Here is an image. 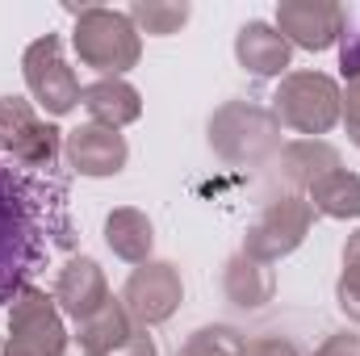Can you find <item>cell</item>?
Instances as JSON below:
<instances>
[{
    "label": "cell",
    "mask_w": 360,
    "mask_h": 356,
    "mask_svg": "<svg viewBox=\"0 0 360 356\" xmlns=\"http://www.w3.org/2000/svg\"><path fill=\"white\" fill-rule=\"evenodd\" d=\"M68 331H63V314L55 306L51 293H42L38 285H25L13 302H8V348L21 356H63L68 348Z\"/></svg>",
    "instance_id": "5b68a950"
},
{
    "label": "cell",
    "mask_w": 360,
    "mask_h": 356,
    "mask_svg": "<svg viewBox=\"0 0 360 356\" xmlns=\"http://www.w3.org/2000/svg\"><path fill=\"white\" fill-rule=\"evenodd\" d=\"M310 205H314V214H327V218H340V222L360 218V172L335 168L331 177L310 184Z\"/></svg>",
    "instance_id": "e0dca14e"
},
{
    "label": "cell",
    "mask_w": 360,
    "mask_h": 356,
    "mask_svg": "<svg viewBox=\"0 0 360 356\" xmlns=\"http://www.w3.org/2000/svg\"><path fill=\"white\" fill-rule=\"evenodd\" d=\"M222 293H226L235 306H243V310H260L264 302H272V293H276V276H272L269 265H260V260H252V256L239 252V256L226 260Z\"/></svg>",
    "instance_id": "5bb4252c"
},
{
    "label": "cell",
    "mask_w": 360,
    "mask_h": 356,
    "mask_svg": "<svg viewBox=\"0 0 360 356\" xmlns=\"http://www.w3.org/2000/svg\"><path fill=\"white\" fill-rule=\"evenodd\" d=\"M134 331H139V323L126 314V306H122L117 298H113V302H109L96 319L80 323V340H89L92 348H101L105 356H113L122 344H126V340H130V336H134Z\"/></svg>",
    "instance_id": "ac0fdd59"
},
{
    "label": "cell",
    "mask_w": 360,
    "mask_h": 356,
    "mask_svg": "<svg viewBox=\"0 0 360 356\" xmlns=\"http://www.w3.org/2000/svg\"><path fill=\"white\" fill-rule=\"evenodd\" d=\"M63 356H105V352H101V348H92L89 340L72 336V340H68V348H63Z\"/></svg>",
    "instance_id": "4316f807"
},
{
    "label": "cell",
    "mask_w": 360,
    "mask_h": 356,
    "mask_svg": "<svg viewBox=\"0 0 360 356\" xmlns=\"http://www.w3.org/2000/svg\"><path fill=\"white\" fill-rule=\"evenodd\" d=\"M55 248H76L63 180L0 164V302H13Z\"/></svg>",
    "instance_id": "6da1fadb"
},
{
    "label": "cell",
    "mask_w": 360,
    "mask_h": 356,
    "mask_svg": "<svg viewBox=\"0 0 360 356\" xmlns=\"http://www.w3.org/2000/svg\"><path fill=\"white\" fill-rule=\"evenodd\" d=\"M243 356H297V348L281 336H260V340H248Z\"/></svg>",
    "instance_id": "cb8c5ba5"
},
{
    "label": "cell",
    "mask_w": 360,
    "mask_h": 356,
    "mask_svg": "<svg viewBox=\"0 0 360 356\" xmlns=\"http://www.w3.org/2000/svg\"><path fill=\"white\" fill-rule=\"evenodd\" d=\"M63 151H68V164L80 177H117L126 168V155H130L122 130H109V126H96V122L72 130L63 139Z\"/></svg>",
    "instance_id": "8fae6325"
},
{
    "label": "cell",
    "mask_w": 360,
    "mask_h": 356,
    "mask_svg": "<svg viewBox=\"0 0 360 356\" xmlns=\"http://www.w3.org/2000/svg\"><path fill=\"white\" fill-rule=\"evenodd\" d=\"M314 356H360V340L356 336H348V331H340V336H331Z\"/></svg>",
    "instance_id": "d4e9b609"
},
{
    "label": "cell",
    "mask_w": 360,
    "mask_h": 356,
    "mask_svg": "<svg viewBox=\"0 0 360 356\" xmlns=\"http://www.w3.org/2000/svg\"><path fill=\"white\" fill-rule=\"evenodd\" d=\"M21 72H25V84L34 92V101H38L51 117H63V113H72V109L80 105V80H76V72L68 68L63 42H59L55 34H46V38H38V42L25 46Z\"/></svg>",
    "instance_id": "8992f818"
},
{
    "label": "cell",
    "mask_w": 360,
    "mask_h": 356,
    "mask_svg": "<svg viewBox=\"0 0 360 356\" xmlns=\"http://www.w3.org/2000/svg\"><path fill=\"white\" fill-rule=\"evenodd\" d=\"M293 46L285 42V34L269 21H248L235 34V59L252 72V76H281L289 68Z\"/></svg>",
    "instance_id": "7c38bea8"
},
{
    "label": "cell",
    "mask_w": 360,
    "mask_h": 356,
    "mask_svg": "<svg viewBox=\"0 0 360 356\" xmlns=\"http://www.w3.org/2000/svg\"><path fill=\"white\" fill-rule=\"evenodd\" d=\"M335 298H340V310L360 323V231L344 243V276L335 285Z\"/></svg>",
    "instance_id": "603a6c76"
},
{
    "label": "cell",
    "mask_w": 360,
    "mask_h": 356,
    "mask_svg": "<svg viewBox=\"0 0 360 356\" xmlns=\"http://www.w3.org/2000/svg\"><path fill=\"white\" fill-rule=\"evenodd\" d=\"M310 222H314V205L306 197H276L252 222V231L243 239V256H252L260 265H272V260L297 252L302 239L310 235Z\"/></svg>",
    "instance_id": "52a82bcc"
},
{
    "label": "cell",
    "mask_w": 360,
    "mask_h": 356,
    "mask_svg": "<svg viewBox=\"0 0 360 356\" xmlns=\"http://www.w3.org/2000/svg\"><path fill=\"white\" fill-rule=\"evenodd\" d=\"M188 4L184 0H139V4H130V21H134V30H143V34H155V38H168V34H176L180 25L188 21Z\"/></svg>",
    "instance_id": "d6986e66"
},
{
    "label": "cell",
    "mask_w": 360,
    "mask_h": 356,
    "mask_svg": "<svg viewBox=\"0 0 360 356\" xmlns=\"http://www.w3.org/2000/svg\"><path fill=\"white\" fill-rule=\"evenodd\" d=\"M0 356H21V352H13V348H8V344H4V352H0Z\"/></svg>",
    "instance_id": "83f0119b"
},
{
    "label": "cell",
    "mask_w": 360,
    "mask_h": 356,
    "mask_svg": "<svg viewBox=\"0 0 360 356\" xmlns=\"http://www.w3.org/2000/svg\"><path fill=\"white\" fill-rule=\"evenodd\" d=\"M72 46L80 55L84 68H96L101 80H122V72H130L143 55V38L130 21V13L117 8H80L76 13V30H72Z\"/></svg>",
    "instance_id": "7a4b0ae2"
},
{
    "label": "cell",
    "mask_w": 360,
    "mask_h": 356,
    "mask_svg": "<svg viewBox=\"0 0 360 356\" xmlns=\"http://www.w3.org/2000/svg\"><path fill=\"white\" fill-rule=\"evenodd\" d=\"M80 105L89 109V117L96 126H109V130H122V126H130V122H139L143 117V96L134 84H126V80H96L89 89H80Z\"/></svg>",
    "instance_id": "4fadbf2b"
},
{
    "label": "cell",
    "mask_w": 360,
    "mask_h": 356,
    "mask_svg": "<svg viewBox=\"0 0 360 356\" xmlns=\"http://www.w3.org/2000/svg\"><path fill=\"white\" fill-rule=\"evenodd\" d=\"M340 168V151L323 139H297L281 151V177L297 189H310L323 177H331Z\"/></svg>",
    "instance_id": "9a60e30c"
},
{
    "label": "cell",
    "mask_w": 360,
    "mask_h": 356,
    "mask_svg": "<svg viewBox=\"0 0 360 356\" xmlns=\"http://www.w3.org/2000/svg\"><path fill=\"white\" fill-rule=\"evenodd\" d=\"M180 298H184V285H180L176 265L168 260H147L130 272L126 289H122V306L126 314L139 323V327H155V323H168L176 314Z\"/></svg>",
    "instance_id": "ba28073f"
},
{
    "label": "cell",
    "mask_w": 360,
    "mask_h": 356,
    "mask_svg": "<svg viewBox=\"0 0 360 356\" xmlns=\"http://www.w3.org/2000/svg\"><path fill=\"white\" fill-rule=\"evenodd\" d=\"M0 352H4V348H0Z\"/></svg>",
    "instance_id": "f1b7e54d"
},
{
    "label": "cell",
    "mask_w": 360,
    "mask_h": 356,
    "mask_svg": "<svg viewBox=\"0 0 360 356\" xmlns=\"http://www.w3.org/2000/svg\"><path fill=\"white\" fill-rule=\"evenodd\" d=\"M210 147L226 164H264L281 151V122L276 113L252 101H226L210 117Z\"/></svg>",
    "instance_id": "3957f363"
},
{
    "label": "cell",
    "mask_w": 360,
    "mask_h": 356,
    "mask_svg": "<svg viewBox=\"0 0 360 356\" xmlns=\"http://www.w3.org/2000/svg\"><path fill=\"white\" fill-rule=\"evenodd\" d=\"M272 113H276L281 130L319 139L344 117V92L323 72H289L272 96Z\"/></svg>",
    "instance_id": "277c9868"
},
{
    "label": "cell",
    "mask_w": 360,
    "mask_h": 356,
    "mask_svg": "<svg viewBox=\"0 0 360 356\" xmlns=\"http://www.w3.org/2000/svg\"><path fill=\"white\" fill-rule=\"evenodd\" d=\"M55 306H59V314H68V319H76V323H89L96 319L109 302H113V293H109V285H105V272L96 260L89 256H76V260H68V265L59 268V281H55Z\"/></svg>",
    "instance_id": "30bf717a"
},
{
    "label": "cell",
    "mask_w": 360,
    "mask_h": 356,
    "mask_svg": "<svg viewBox=\"0 0 360 356\" xmlns=\"http://www.w3.org/2000/svg\"><path fill=\"white\" fill-rule=\"evenodd\" d=\"M243 348L248 340L235 327H201L180 344L176 356H243Z\"/></svg>",
    "instance_id": "7402d4cb"
},
{
    "label": "cell",
    "mask_w": 360,
    "mask_h": 356,
    "mask_svg": "<svg viewBox=\"0 0 360 356\" xmlns=\"http://www.w3.org/2000/svg\"><path fill=\"white\" fill-rule=\"evenodd\" d=\"M38 122H42V117L34 113L30 101H21V96H0V151L13 155Z\"/></svg>",
    "instance_id": "44dd1931"
},
{
    "label": "cell",
    "mask_w": 360,
    "mask_h": 356,
    "mask_svg": "<svg viewBox=\"0 0 360 356\" xmlns=\"http://www.w3.org/2000/svg\"><path fill=\"white\" fill-rule=\"evenodd\" d=\"M340 72H344V122H348V139L360 147V34H344L340 46Z\"/></svg>",
    "instance_id": "ffe728a7"
},
{
    "label": "cell",
    "mask_w": 360,
    "mask_h": 356,
    "mask_svg": "<svg viewBox=\"0 0 360 356\" xmlns=\"http://www.w3.org/2000/svg\"><path fill=\"white\" fill-rule=\"evenodd\" d=\"M348 13L335 0H281L276 4V30L289 46L302 51H327L344 38Z\"/></svg>",
    "instance_id": "9c48e42d"
},
{
    "label": "cell",
    "mask_w": 360,
    "mask_h": 356,
    "mask_svg": "<svg viewBox=\"0 0 360 356\" xmlns=\"http://www.w3.org/2000/svg\"><path fill=\"white\" fill-rule=\"evenodd\" d=\"M105 243L113 248V256H122V260H130V265H147L151 243H155L147 214L134 210V205L113 210V214L105 218Z\"/></svg>",
    "instance_id": "2e32d148"
},
{
    "label": "cell",
    "mask_w": 360,
    "mask_h": 356,
    "mask_svg": "<svg viewBox=\"0 0 360 356\" xmlns=\"http://www.w3.org/2000/svg\"><path fill=\"white\" fill-rule=\"evenodd\" d=\"M113 356H155V344H151L147 327H139V331H134V336H130V340H126Z\"/></svg>",
    "instance_id": "484cf974"
}]
</instances>
